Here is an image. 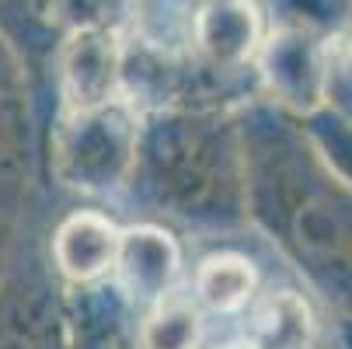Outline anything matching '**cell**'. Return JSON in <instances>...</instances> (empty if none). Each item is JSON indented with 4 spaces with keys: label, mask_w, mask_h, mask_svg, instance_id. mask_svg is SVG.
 I'll return each instance as SVG.
<instances>
[{
    "label": "cell",
    "mask_w": 352,
    "mask_h": 349,
    "mask_svg": "<svg viewBox=\"0 0 352 349\" xmlns=\"http://www.w3.org/2000/svg\"><path fill=\"white\" fill-rule=\"evenodd\" d=\"M0 227H14V224H11V220H4V217H0Z\"/></svg>",
    "instance_id": "obj_16"
},
{
    "label": "cell",
    "mask_w": 352,
    "mask_h": 349,
    "mask_svg": "<svg viewBox=\"0 0 352 349\" xmlns=\"http://www.w3.org/2000/svg\"><path fill=\"white\" fill-rule=\"evenodd\" d=\"M223 349H258V346H255V342H251V339L244 335L241 342H230V346H223Z\"/></svg>",
    "instance_id": "obj_15"
},
{
    "label": "cell",
    "mask_w": 352,
    "mask_h": 349,
    "mask_svg": "<svg viewBox=\"0 0 352 349\" xmlns=\"http://www.w3.org/2000/svg\"><path fill=\"white\" fill-rule=\"evenodd\" d=\"M328 49L331 45L321 32L300 25H283L265 35L258 49V67L276 109L304 119L324 109Z\"/></svg>",
    "instance_id": "obj_5"
},
{
    "label": "cell",
    "mask_w": 352,
    "mask_h": 349,
    "mask_svg": "<svg viewBox=\"0 0 352 349\" xmlns=\"http://www.w3.org/2000/svg\"><path fill=\"white\" fill-rule=\"evenodd\" d=\"M140 140V116L129 102L112 98L94 109L70 112L56 143L53 171L67 189L77 192H112L133 175Z\"/></svg>",
    "instance_id": "obj_3"
},
{
    "label": "cell",
    "mask_w": 352,
    "mask_h": 349,
    "mask_svg": "<svg viewBox=\"0 0 352 349\" xmlns=\"http://www.w3.org/2000/svg\"><path fill=\"white\" fill-rule=\"evenodd\" d=\"M42 133L28 67L18 49L0 35V217L11 220L38 182Z\"/></svg>",
    "instance_id": "obj_4"
},
{
    "label": "cell",
    "mask_w": 352,
    "mask_h": 349,
    "mask_svg": "<svg viewBox=\"0 0 352 349\" xmlns=\"http://www.w3.org/2000/svg\"><path fill=\"white\" fill-rule=\"evenodd\" d=\"M60 77L70 112L94 109L119 98L122 49L116 42V28L94 21L77 25L60 49Z\"/></svg>",
    "instance_id": "obj_8"
},
{
    "label": "cell",
    "mask_w": 352,
    "mask_h": 349,
    "mask_svg": "<svg viewBox=\"0 0 352 349\" xmlns=\"http://www.w3.org/2000/svg\"><path fill=\"white\" fill-rule=\"evenodd\" d=\"M244 199L307 286L352 321V178L342 175L296 116L251 105L237 119Z\"/></svg>",
    "instance_id": "obj_1"
},
{
    "label": "cell",
    "mask_w": 352,
    "mask_h": 349,
    "mask_svg": "<svg viewBox=\"0 0 352 349\" xmlns=\"http://www.w3.org/2000/svg\"><path fill=\"white\" fill-rule=\"evenodd\" d=\"M0 349H70L53 283L14 259L0 279Z\"/></svg>",
    "instance_id": "obj_6"
},
{
    "label": "cell",
    "mask_w": 352,
    "mask_h": 349,
    "mask_svg": "<svg viewBox=\"0 0 352 349\" xmlns=\"http://www.w3.org/2000/svg\"><path fill=\"white\" fill-rule=\"evenodd\" d=\"M14 227H0V279L8 276L11 269V259H14Z\"/></svg>",
    "instance_id": "obj_14"
},
{
    "label": "cell",
    "mask_w": 352,
    "mask_h": 349,
    "mask_svg": "<svg viewBox=\"0 0 352 349\" xmlns=\"http://www.w3.org/2000/svg\"><path fill=\"white\" fill-rule=\"evenodd\" d=\"M116 241H119V231L112 227L109 217L91 213V210H84V213L77 210L53 231L49 259H53V269L67 283L87 286V283H98L112 273Z\"/></svg>",
    "instance_id": "obj_10"
},
{
    "label": "cell",
    "mask_w": 352,
    "mask_h": 349,
    "mask_svg": "<svg viewBox=\"0 0 352 349\" xmlns=\"http://www.w3.org/2000/svg\"><path fill=\"white\" fill-rule=\"evenodd\" d=\"M133 185L150 207L188 227L248 220L237 119L203 105H168L140 119Z\"/></svg>",
    "instance_id": "obj_2"
},
{
    "label": "cell",
    "mask_w": 352,
    "mask_h": 349,
    "mask_svg": "<svg viewBox=\"0 0 352 349\" xmlns=\"http://www.w3.org/2000/svg\"><path fill=\"white\" fill-rule=\"evenodd\" d=\"M324 109L352 126V32L328 49V87Z\"/></svg>",
    "instance_id": "obj_13"
},
{
    "label": "cell",
    "mask_w": 352,
    "mask_h": 349,
    "mask_svg": "<svg viewBox=\"0 0 352 349\" xmlns=\"http://www.w3.org/2000/svg\"><path fill=\"white\" fill-rule=\"evenodd\" d=\"M112 273L129 301L143 308H157L175 290V279L182 273V252L164 227H154V224L126 227L119 231V241H116Z\"/></svg>",
    "instance_id": "obj_9"
},
{
    "label": "cell",
    "mask_w": 352,
    "mask_h": 349,
    "mask_svg": "<svg viewBox=\"0 0 352 349\" xmlns=\"http://www.w3.org/2000/svg\"><path fill=\"white\" fill-rule=\"evenodd\" d=\"M140 349H195L199 346V308L164 301L150 308L136 335Z\"/></svg>",
    "instance_id": "obj_12"
},
{
    "label": "cell",
    "mask_w": 352,
    "mask_h": 349,
    "mask_svg": "<svg viewBox=\"0 0 352 349\" xmlns=\"http://www.w3.org/2000/svg\"><path fill=\"white\" fill-rule=\"evenodd\" d=\"M265 14L255 0H203L192 21V42L206 70L237 74L258 60Z\"/></svg>",
    "instance_id": "obj_7"
},
{
    "label": "cell",
    "mask_w": 352,
    "mask_h": 349,
    "mask_svg": "<svg viewBox=\"0 0 352 349\" xmlns=\"http://www.w3.org/2000/svg\"><path fill=\"white\" fill-rule=\"evenodd\" d=\"M195 308H206L217 315H234L251 304V297L258 290V276L244 255L220 252L210 255L195 273Z\"/></svg>",
    "instance_id": "obj_11"
}]
</instances>
